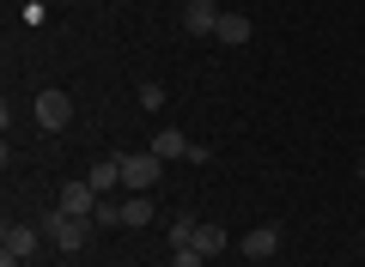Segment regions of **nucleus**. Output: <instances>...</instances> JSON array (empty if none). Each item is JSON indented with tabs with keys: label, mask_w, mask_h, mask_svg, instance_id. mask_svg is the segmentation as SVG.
Instances as JSON below:
<instances>
[{
	"label": "nucleus",
	"mask_w": 365,
	"mask_h": 267,
	"mask_svg": "<svg viewBox=\"0 0 365 267\" xmlns=\"http://www.w3.org/2000/svg\"><path fill=\"white\" fill-rule=\"evenodd\" d=\"M195 231H201V219L177 213V219H170V231H165V237H170V249H189V243H195Z\"/></svg>",
	"instance_id": "obj_13"
},
{
	"label": "nucleus",
	"mask_w": 365,
	"mask_h": 267,
	"mask_svg": "<svg viewBox=\"0 0 365 267\" xmlns=\"http://www.w3.org/2000/svg\"><path fill=\"white\" fill-rule=\"evenodd\" d=\"M153 225V201H146V194H128V201H122V231H146Z\"/></svg>",
	"instance_id": "obj_11"
},
{
	"label": "nucleus",
	"mask_w": 365,
	"mask_h": 267,
	"mask_svg": "<svg viewBox=\"0 0 365 267\" xmlns=\"http://www.w3.org/2000/svg\"><path fill=\"white\" fill-rule=\"evenodd\" d=\"M359 182H365V164H359Z\"/></svg>",
	"instance_id": "obj_17"
},
{
	"label": "nucleus",
	"mask_w": 365,
	"mask_h": 267,
	"mask_svg": "<svg viewBox=\"0 0 365 267\" xmlns=\"http://www.w3.org/2000/svg\"><path fill=\"white\" fill-rule=\"evenodd\" d=\"M37 243H43V225H6V243H0V249H13L19 261H31Z\"/></svg>",
	"instance_id": "obj_7"
},
{
	"label": "nucleus",
	"mask_w": 365,
	"mask_h": 267,
	"mask_svg": "<svg viewBox=\"0 0 365 267\" xmlns=\"http://www.w3.org/2000/svg\"><path fill=\"white\" fill-rule=\"evenodd\" d=\"M250 31H256V25H250L244 13H225V19H220V31H213V43H225V49H244Z\"/></svg>",
	"instance_id": "obj_10"
},
{
	"label": "nucleus",
	"mask_w": 365,
	"mask_h": 267,
	"mask_svg": "<svg viewBox=\"0 0 365 267\" xmlns=\"http://www.w3.org/2000/svg\"><path fill=\"white\" fill-rule=\"evenodd\" d=\"M280 243H287V231H280V225H256V231H244V237H237V249H244L250 261H274V255H280Z\"/></svg>",
	"instance_id": "obj_4"
},
{
	"label": "nucleus",
	"mask_w": 365,
	"mask_h": 267,
	"mask_svg": "<svg viewBox=\"0 0 365 267\" xmlns=\"http://www.w3.org/2000/svg\"><path fill=\"white\" fill-rule=\"evenodd\" d=\"M31 110H37V127H43V134H67V127H73V98H67L61 85H43Z\"/></svg>",
	"instance_id": "obj_2"
},
{
	"label": "nucleus",
	"mask_w": 365,
	"mask_h": 267,
	"mask_svg": "<svg viewBox=\"0 0 365 267\" xmlns=\"http://www.w3.org/2000/svg\"><path fill=\"white\" fill-rule=\"evenodd\" d=\"M220 6H213V0H182V31H189V37H213V31H220Z\"/></svg>",
	"instance_id": "obj_5"
},
{
	"label": "nucleus",
	"mask_w": 365,
	"mask_h": 267,
	"mask_svg": "<svg viewBox=\"0 0 365 267\" xmlns=\"http://www.w3.org/2000/svg\"><path fill=\"white\" fill-rule=\"evenodd\" d=\"M91 189L98 194H110V189H122V152H110V158H98V164H91Z\"/></svg>",
	"instance_id": "obj_9"
},
{
	"label": "nucleus",
	"mask_w": 365,
	"mask_h": 267,
	"mask_svg": "<svg viewBox=\"0 0 365 267\" xmlns=\"http://www.w3.org/2000/svg\"><path fill=\"white\" fill-rule=\"evenodd\" d=\"M104 201V194L91 189V182H61V213H79V219H91V206Z\"/></svg>",
	"instance_id": "obj_6"
},
{
	"label": "nucleus",
	"mask_w": 365,
	"mask_h": 267,
	"mask_svg": "<svg viewBox=\"0 0 365 267\" xmlns=\"http://www.w3.org/2000/svg\"><path fill=\"white\" fill-rule=\"evenodd\" d=\"M140 110H165V85H140Z\"/></svg>",
	"instance_id": "obj_15"
},
{
	"label": "nucleus",
	"mask_w": 365,
	"mask_h": 267,
	"mask_svg": "<svg viewBox=\"0 0 365 267\" xmlns=\"http://www.w3.org/2000/svg\"><path fill=\"white\" fill-rule=\"evenodd\" d=\"M158 170H165V158H158V152H128V158H122V189L146 194L158 182Z\"/></svg>",
	"instance_id": "obj_3"
},
{
	"label": "nucleus",
	"mask_w": 365,
	"mask_h": 267,
	"mask_svg": "<svg viewBox=\"0 0 365 267\" xmlns=\"http://www.w3.org/2000/svg\"><path fill=\"white\" fill-rule=\"evenodd\" d=\"M91 231H98L91 219H79V213H61V206H55V213L43 219V237H49L61 255H79V249L91 243Z\"/></svg>",
	"instance_id": "obj_1"
},
{
	"label": "nucleus",
	"mask_w": 365,
	"mask_h": 267,
	"mask_svg": "<svg viewBox=\"0 0 365 267\" xmlns=\"http://www.w3.org/2000/svg\"><path fill=\"white\" fill-rule=\"evenodd\" d=\"M189 146H195V140H189L182 127H158V134H153V152L158 158H182V164H189Z\"/></svg>",
	"instance_id": "obj_8"
},
{
	"label": "nucleus",
	"mask_w": 365,
	"mask_h": 267,
	"mask_svg": "<svg viewBox=\"0 0 365 267\" xmlns=\"http://www.w3.org/2000/svg\"><path fill=\"white\" fill-rule=\"evenodd\" d=\"M91 225H98V231H122V201H110V194H104V201L91 206Z\"/></svg>",
	"instance_id": "obj_14"
},
{
	"label": "nucleus",
	"mask_w": 365,
	"mask_h": 267,
	"mask_svg": "<svg viewBox=\"0 0 365 267\" xmlns=\"http://www.w3.org/2000/svg\"><path fill=\"white\" fill-rule=\"evenodd\" d=\"M170 267H207V255H201V249H177V255H170Z\"/></svg>",
	"instance_id": "obj_16"
},
{
	"label": "nucleus",
	"mask_w": 365,
	"mask_h": 267,
	"mask_svg": "<svg viewBox=\"0 0 365 267\" xmlns=\"http://www.w3.org/2000/svg\"><path fill=\"white\" fill-rule=\"evenodd\" d=\"M189 249H201V255H207V261H213V255H225V249H232V237H225L220 225H201V231H195V243H189Z\"/></svg>",
	"instance_id": "obj_12"
}]
</instances>
